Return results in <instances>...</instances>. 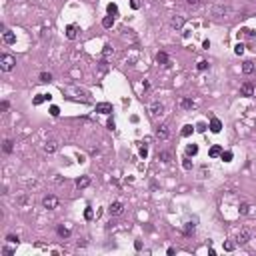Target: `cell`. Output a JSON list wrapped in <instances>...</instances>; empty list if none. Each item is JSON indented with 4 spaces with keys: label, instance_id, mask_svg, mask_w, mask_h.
<instances>
[{
    "label": "cell",
    "instance_id": "cell-15",
    "mask_svg": "<svg viewBox=\"0 0 256 256\" xmlns=\"http://www.w3.org/2000/svg\"><path fill=\"white\" fill-rule=\"evenodd\" d=\"M210 130L212 132H220V130H222V122H220L218 118H212V120H210Z\"/></svg>",
    "mask_w": 256,
    "mask_h": 256
},
{
    "label": "cell",
    "instance_id": "cell-38",
    "mask_svg": "<svg viewBox=\"0 0 256 256\" xmlns=\"http://www.w3.org/2000/svg\"><path fill=\"white\" fill-rule=\"evenodd\" d=\"M6 240H10V242H18V236H14V234H8Z\"/></svg>",
    "mask_w": 256,
    "mask_h": 256
},
{
    "label": "cell",
    "instance_id": "cell-31",
    "mask_svg": "<svg viewBox=\"0 0 256 256\" xmlns=\"http://www.w3.org/2000/svg\"><path fill=\"white\" fill-rule=\"evenodd\" d=\"M192 134V126H184V128H182V136H184V138H186V136H190Z\"/></svg>",
    "mask_w": 256,
    "mask_h": 256
},
{
    "label": "cell",
    "instance_id": "cell-9",
    "mask_svg": "<svg viewBox=\"0 0 256 256\" xmlns=\"http://www.w3.org/2000/svg\"><path fill=\"white\" fill-rule=\"evenodd\" d=\"M240 92H242V96H252V94H254V86H252L250 82H244V84L240 86Z\"/></svg>",
    "mask_w": 256,
    "mask_h": 256
},
{
    "label": "cell",
    "instance_id": "cell-25",
    "mask_svg": "<svg viewBox=\"0 0 256 256\" xmlns=\"http://www.w3.org/2000/svg\"><path fill=\"white\" fill-rule=\"evenodd\" d=\"M238 212H240V214H248V212H250V204L242 202V204H240V208H238Z\"/></svg>",
    "mask_w": 256,
    "mask_h": 256
},
{
    "label": "cell",
    "instance_id": "cell-27",
    "mask_svg": "<svg viewBox=\"0 0 256 256\" xmlns=\"http://www.w3.org/2000/svg\"><path fill=\"white\" fill-rule=\"evenodd\" d=\"M40 80H42V82H50V80H52V74H50V72H42Z\"/></svg>",
    "mask_w": 256,
    "mask_h": 256
},
{
    "label": "cell",
    "instance_id": "cell-12",
    "mask_svg": "<svg viewBox=\"0 0 256 256\" xmlns=\"http://www.w3.org/2000/svg\"><path fill=\"white\" fill-rule=\"evenodd\" d=\"M66 36L70 38V40H74V38L78 36V28H76L74 24H70V26H66Z\"/></svg>",
    "mask_w": 256,
    "mask_h": 256
},
{
    "label": "cell",
    "instance_id": "cell-36",
    "mask_svg": "<svg viewBox=\"0 0 256 256\" xmlns=\"http://www.w3.org/2000/svg\"><path fill=\"white\" fill-rule=\"evenodd\" d=\"M206 68H208V62L206 60H200L198 62V70H206Z\"/></svg>",
    "mask_w": 256,
    "mask_h": 256
},
{
    "label": "cell",
    "instance_id": "cell-24",
    "mask_svg": "<svg viewBox=\"0 0 256 256\" xmlns=\"http://www.w3.org/2000/svg\"><path fill=\"white\" fill-rule=\"evenodd\" d=\"M112 24H114V18H112V16H106V18L102 20V26H104V28H110Z\"/></svg>",
    "mask_w": 256,
    "mask_h": 256
},
{
    "label": "cell",
    "instance_id": "cell-44",
    "mask_svg": "<svg viewBox=\"0 0 256 256\" xmlns=\"http://www.w3.org/2000/svg\"><path fill=\"white\" fill-rule=\"evenodd\" d=\"M108 128H110V130L114 128V120H112V118H108Z\"/></svg>",
    "mask_w": 256,
    "mask_h": 256
},
{
    "label": "cell",
    "instance_id": "cell-1",
    "mask_svg": "<svg viewBox=\"0 0 256 256\" xmlns=\"http://www.w3.org/2000/svg\"><path fill=\"white\" fill-rule=\"evenodd\" d=\"M14 64H16L14 56H10V54H2V56H0V68H2L4 72H10L12 68H14Z\"/></svg>",
    "mask_w": 256,
    "mask_h": 256
},
{
    "label": "cell",
    "instance_id": "cell-18",
    "mask_svg": "<svg viewBox=\"0 0 256 256\" xmlns=\"http://www.w3.org/2000/svg\"><path fill=\"white\" fill-rule=\"evenodd\" d=\"M156 62H158V64H164V66H168V56H166L164 52H158V56H156Z\"/></svg>",
    "mask_w": 256,
    "mask_h": 256
},
{
    "label": "cell",
    "instance_id": "cell-17",
    "mask_svg": "<svg viewBox=\"0 0 256 256\" xmlns=\"http://www.w3.org/2000/svg\"><path fill=\"white\" fill-rule=\"evenodd\" d=\"M194 154H198V146L196 144H188L186 146V156H194Z\"/></svg>",
    "mask_w": 256,
    "mask_h": 256
},
{
    "label": "cell",
    "instance_id": "cell-7",
    "mask_svg": "<svg viewBox=\"0 0 256 256\" xmlns=\"http://www.w3.org/2000/svg\"><path fill=\"white\" fill-rule=\"evenodd\" d=\"M122 210H124V206H122V202H112L108 206V212L112 216H118V214H122Z\"/></svg>",
    "mask_w": 256,
    "mask_h": 256
},
{
    "label": "cell",
    "instance_id": "cell-4",
    "mask_svg": "<svg viewBox=\"0 0 256 256\" xmlns=\"http://www.w3.org/2000/svg\"><path fill=\"white\" fill-rule=\"evenodd\" d=\"M42 206H44L46 210H54V208H58V198L56 196H44Z\"/></svg>",
    "mask_w": 256,
    "mask_h": 256
},
{
    "label": "cell",
    "instance_id": "cell-22",
    "mask_svg": "<svg viewBox=\"0 0 256 256\" xmlns=\"http://www.w3.org/2000/svg\"><path fill=\"white\" fill-rule=\"evenodd\" d=\"M220 154H222V148L220 146H212L210 148V156L212 158H216V156H220Z\"/></svg>",
    "mask_w": 256,
    "mask_h": 256
},
{
    "label": "cell",
    "instance_id": "cell-35",
    "mask_svg": "<svg viewBox=\"0 0 256 256\" xmlns=\"http://www.w3.org/2000/svg\"><path fill=\"white\" fill-rule=\"evenodd\" d=\"M2 254H4V256H12V254H14V250L8 248V246H4V248H2Z\"/></svg>",
    "mask_w": 256,
    "mask_h": 256
},
{
    "label": "cell",
    "instance_id": "cell-6",
    "mask_svg": "<svg viewBox=\"0 0 256 256\" xmlns=\"http://www.w3.org/2000/svg\"><path fill=\"white\" fill-rule=\"evenodd\" d=\"M250 240V232H248V230H240V232H238V236H236V244H246V242H248Z\"/></svg>",
    "mask_w": 256,
    "mask_h": 256
},
{
    "label": "cell",
    "instance_id": "cell-37",
    "mask_svg": "<svg viewBox=\"0 0 256 256\" xmlns=\"http://www.w3.org/2000/svg\"><path fill=\"white\" fill-rule=\"evenodd\" d=\"M50 114H52V116H58V114H60L58 106H50Z\"/></svg>",
    "mask_w": 256,
    "mask_h": 256
},
{
    "label": "cell",
    "instance_id": "cell-10",
    "mask_svg": "<svg viewBox=\"0 0 256 256\" xmlns=\"http://www.w3.org/2000/svg\"><path fill=\"white\" fill-rule=\"evenodd\" d=\"M170 26L176 28V30H180V28L184 26V18H182V16H172V20H170Z\"/></svg>",
    "mask_w": 256,
    "mask_h": 256
},
{
    "label": "cell",
    "instance_id": "cell-43",
    "mask_svg": "<svg viewBox=\"0 0 256 256\" xmlns=\"http://www.w3.org/2000/svg\"><path fill=\"white\" fill-rule=\"evenodd\" d=\"M186 2H188V4H190V6H196V4H198V2H200V0H186Z\"/></svg>",
    "mask_w": 256,
    "mask_h": 256
},
{
    "label": "cell",
    "instance_id": "cell-21",
    "mask_svg": "<svg viewBox=\"0 0 256 256\" xmlns=\"http://www.w3.org/2000/svg\"><path fill=\"white\" fill-rule=\"evenodd\" d=\"M12 148H14V146H12V140H4V146H2V150L6 152V154H10V152H12Z\"/></svg>",
    "mask_w": 256,
    "mask_h": 256
},
{
    "label": "cell",
    "instance_id": "cell-40",
    "mask_svg": "<svg viewBox=\"0 0 256 256\" xmlns=\"http://www.w3.org/2000/svg\"><path fill=\"white\" fill-rule=\"evenodd\" d=\"M184 168H186V170H190V168H192V162H190L188 158H186V160H184Z\"/></svg>",
    "mask_w": 256,
    "mask_h": 256
},
{
    "label": "cell",
    "instance_id": "cell-26",
    "mask_svg": "<svg viewBox=\"0 0 256 256\" xmlns=\"http://www.w3.org/2000/svg\"><path fill=\"white\" fill-rule=\"evenodd\" d=\"M180 106H182V108H192V106H194V102L188 100V98H182V100H180Z\"/></svg>",
    "mask_w": 256,
    "mask_h": 256
},
{
    "label": "cell",
    "instance_id": "cell-16",
    "mask_svg": "<svg viewBox=\"0 0 256 256\" xmlns=\"http://www.w3.org/2000/svg\"><path fill=\"white\" fill-rule=\"evenodd\" d=\"M88 184H90V176H80L78 180H76V186H78V188H86Z\"/></svg>",
    "mask_w": 256,
    "mask_h": 256
},
{
    "label": "cell",
    "instance_id": "cell-33",
    "mask_svg": "<svg viewBox=\"0 0 256 256\" xmlns=\"http://www.w3.org/2000/svg\"><path fill=\"white\" fill-rule=\"evenodd\" d=\"M234 52L240 56V54H244V44H236V48H234Z\"/></svg>",
    "mask_w": 256,
    "mask_h": 256
},
{
    "label": "cell",
    "instance_id": "cell-14",
    "mask_svg": "<svg viewBox=\"0 0 256 256\" xmlns=\"http://www.w3.org/2000/svg\"><path fill=\"white\" fill-rule=\"evenodd\" d=\"M242 72H244V74H252V72H254V62L252 60H246L244 64H242Z\"/></svg>",
    "mask_w": 256,
    "mask_h": 256
},
{
    "label": "cell",
    "instance_id": "cell-29",
    "mask_svg": "<svg viewBox=\"0 0 256 256\" xmlns=\"http://www.w3.org/2000/svg\"><path fill=\"white\" fill-rule=\"evenodd\" d=\"M116 12H118V6H116V4H108V14L112 16V14H116Z\"/></svg>",
    "mask_w": 256,
    "mask_h": 256
},
{
    "label": "cell",
    "instance_id": "cell-42",
    "mask_svg": "<svg viewBox=\"0 0 256 256\" xmlns=\"http://www.w3.org/2000/svg\"><path fill=\"white\" fill-rule=\"evenodd\" d=\"M0 108H2V110H4V112H6V110H8V102H6V100H4V102H2V104H0Z\"/></svg>",
    "mask_w": 256,
    "mask_h": 256
},
{
    "label": "cell",
    "instance_id": "cell-34",
    "mask_svg": "<svg viewBox=\"0 0 256 256\" xmlns=\"http://www.w3.org/2000/svg\"><path fill=\"white\" fill-rule=\"evenodd\" d=\"M110 56H112V48H110V46H104V60L110 58Z\"/></svg>",
    "mask_w": 256,
    "mask_h": 256
},
{
    "label": "cell",
    "instance_id": "cell-30",
    "mask_svg": "<svg viewBox=\"0 0 256 256\" xmlns=\"http://www.w3.org/2000/svg\"><path fill=\"white\" fill-rule=\"evenodd\" d=\"M92 216H94L92 208H86V210H84V218H86V220H92Z\"/></svg>",
    "mask_w": 256,
    "mask_h": 256
},
{
    "label": "cell",
    "instance_id": "cell-8",
    "mask_svg": "<svg viewBox=\"0 0 256 256\" xmlns=\"http://www.w3.org/2000/svg\"><path fill=\"white\" fill-rule=\"evenodd\" d=\"M96 112L110 114L112 112V104H110V102H100V104H96Z\"/></svg>",
    "mask_w": 256,
    "mask_h": 256
},
{
    "label": "cell",
    "instance_id": "cell-41",
    "mask_svg": "<svg viewBox=\"0 0 256 256\" xmlns=\"http://www.w3.org/2000/svg\"><path fill=\"white\" fill-rule=\"evenodd\" d=\"M146 154H148L146 148H140V156H142V158H146Z\"/></svg>",
    "mask_w": 256,
    "mask_h": 256
},
{
    "label": "cell",
    "instance_id": "cell-32",
    "mask_svg": "<svg viewBox=\"0 0 256 256\" xmlns=\"http://www.w3.org/2000/svg\"><path fill=\"white\" fill-rule=\"evenodd\" d=\"M220 156H222V160H224V162H230V160H232V152H222Z\"/></svg>",
    "mask_w": 256,
    "mask_h": 256
},
{
    "label": "cell",
    "instance_id": "cell-19",
    "mask_svg": "<svg viewBox=\"0 0 256 256\" xmlns=\"http://www.w3.org/2000/svg\"><path fill=\"white\" fill-rule=\"evenodd\" d=\"M158 160H162V162H170V152H168V150H160V152H158Z\"/></svg>",
    "mask_w": 256,
    "mask_h": 256
},
{
    "label": "cell",
    "instance_id": "cell-2",
    "mask_svg": "<svg viewBox=\"0 0 256 256\" xmlns=\"http://www.w3.org/2000/svg\"><path fill=\"white\" fill-rule=\"evenodd\" d=\"M212 14H214L216 18H226V16L230 14V6H228V4H224V2H220V4H216V6H214Z\"/></svg>",
    "mask_w": 256,
    "mask_h": 256
},
{
    "label": "cell",
    "instance_id": "cell-3",
    "mask_svg": "<svg viewBox=\"0 0 256 256\" xmlns=\"http://www.w3.org/2000/svg\"><path fill=\"white\" fill-rule=\"evenodd\" d=\"M148 112H150V116H152V118H158L160 114L164 112V106H162V102H158V100H156V102H152V104H150V108H148Z\"/></svg>",
    "mask_w": 256,
    "mask_h": 256
},
{
    "label": "cell",
    "instance_id": "cell-39",
    "mask_svg": "<svg viewBox=\"0 0 256 256\" xmlns=\"http://www.w3.org/2000/svg\"><path fill=\"white\" fill-rule=\"evenodd\" d=\"M234 246H236L234 242H226V244H224V248H226V250H234Z\"/></svg>",
    "mask_w": 256,
    "mask_h": 256
},
{
    "label": "cell",
    "instance_id": "cell-20",
    "mask_svg": "<svg viewBox=\"0 0 256 256\" xmlns=\"http://www.w3.org/2000/svg\"><path fill=\"white\" fill-rule=\"evenodd\" d=\"M44 100H50V96H48V94H40V96H36V98H34V106L42 104Z\"/></svg>",
    "mask_w": 256,
    "mask_h": 256
},
{
    "label": "cell",
    "instance_id": "cell-11",
    "mask_svg": "<svg viewBox=\"0 0 256 256\" xmlns=\"http://www.w3.org/2000/svg\"><path fill=\"white\" fill-rule=\"evenodd\" d=\"M56 148H58V142H56V140H48V142L44 144V152H46V154L56 152Z\"/></svg>",
    "mask_w": 256,
    "mask_h": 256
},
{
    "label": "cell",
    "instance_id": "cell-13",
    "mask_svg": "<svg viewBox=\"0 0 256 256\" xmlns=\"http://www.w3.org/2000/svg\"><path fill=\"white\" fill-rule=\"evenodd\" d=\"M2 38H4V42H6V44H14V42H16V36H14L10 30H4Z\"/></svg>",
    "mask_w": 256,
    "mask_h": 256
},
{
    "label": "cell",
    "instance_id": "cell-5",
    "mask_svg": "<svg viewBox=\"0 0 256 256\" xmlns=\"http://www.w3.org/2000/svg\"><path fill=\"white\" fill-rule=\"evenodd\" d=\"M156 138H160V140L170 138V126L168 124H160L158 128H156Z\"/></svg>",
    "mask_w": 256,
    "mask_h": 256
},
{
    "label": "cell",
    "instance_id": "cell-23",
    "mask_svg": "<svg viewBox=\"0 0 256 256\" xmlns=\"http://www.w3.org/2000/svg\"><path fill=\"white\" fill-rule=\"evenodd\" d=\"M58 234H60L62 238H68V236H70V228H64V226H58Z\"/></svg>",
    "mask_w": 256,
    "mask_h": 256
},
{
    "label": "cell",
    "instance_id": "cell-28",
    "mask_svg": "<svg viewBox=\"0 0 256 256\" xmlns=\"http://www.w3.org/2000/svg\"><path fill=\"white\" fill-rule=\"evenodd\" d=\"M194 230H196V226L192 222H188V224H186V228H184V234H194Z\"/></svg>",
    "mask_w": 256,
    "mask_h": 256
}]
</instances>
